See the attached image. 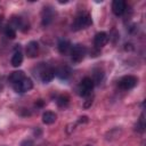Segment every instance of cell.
I'll list each match as a JSON object with an SVG mask.
<instances>
[{
	"instance_id": "obj_1",
	"label": "cell",
	"mask_w": 146,
	"mask_h": 146,
	"mask_svg": "<svg viewBox=\"0 0 146 146\" xmlns=\"http://www.w3.org/2000/svg\"><path fill=\"white\" fill-rule=\"evenodd\" d=\"M92 23L91 16L88 13H80L73 21L72 23V30L73 31H79V30H83L87 29L88 26H90Z\"/></svg>"
},
{
	"instance_id": "obj_2",
	"label": "cell",
	"mask_w": 146,
	"mask_h": 146,
	"mask_svg": "<svg viewBox=\"0 0 146 146\" xmlns=\"http://www.w3.org/2000/svg\"><path fill=\"white\" fill-rule=\"evenodd\" d=\"M94 86H95V83H94V81H92L91 78H84L80 82V84H79V88H78L79 95L80 96H83V97L89 96L91 94L92 89H94Z\"/></svg>"
},
{
	"instance_id": "obj_3",
	"label": "cell",
	"mask_w": 146,
	"mask_h": 146,
	"mask_svg": "<svg viewBox=\"0 0 146 146\" xmlns=\"http://www.w3.org/2000/svg\"><path fill=\"white\" fill-rule=\"evenodd\" d=\"M86 52H87V48L83 44H75L74 47H72L70 54H71V58L74 63H80L84 58Z\"/></svg>"
},
{
	"instance_id": "obj_4",
	"label": "cell",
	"mask_w": 146,
	"mask_h": 146,
	"mask_svg": "<svg viewBox=\"0 0 146 146\" xmlns=\"http://www.w3.org/2000/svg\"><path fill=\"white\" fill-rule=\"evenodd\" d=\"M39 76L41 79L42 82L48 83L50 82L54 76H55V70L50 66H46V65H40L39 66Z\"/></svg>"
},
{
	"instance_id": "obj_5",
	"label": "cell",
	"mask_w": 146,
	"mask_h": 146,
	"mask_svg": "<svg viewBox=\"0 0 146 146\" xmlns=\"http://www.w3.org/2000/svg\"><path fill=\"white\" fill-rule=\"evenodd\" d=\"M137 82H138V79L136 76H133V75H125V76L120 79L117 86L122 90H130V89H132L137 84Z\"/></svg>"
},
{
	"instance_id": "obj_6",
	"label": "cell",
	"mask_w": 146,
	"mask_h": 146,
	"mask_svg": "<svg viewBox=\"0 0 146 146\" xmlns=\"http://www.w3.org/2000/svg\"><path fill=\"white\" fill-rule=\"evenodd\" d=\"M32 87H33L32 80H31L30 78H26V76H25L22 81H19V82H17V83L13 84L14 90H15L16 92H19V94H23V92H26V91L31 90Z\"/></svg>"
},
{
	"instance_id": "obj_7",
	"label": "cell",
	"mask_w": 146,
	"mask_h": 146,
	"mask_svg": "<svg viewBox=\"0 0 146 146\" xmlns=\"http://www.w3.org/2000/svg\"><path fill=\"white\" fill-rule=\"evenodd\" d=\"M54 19V10L51 7H44L41 14V21H42V25L47 26L49 25Z\"/></svg>"
},
{
	"instance_id": "obj_8",
	"label": "cell",
	"mask_w": 146,
	"mask_h": 146,
	"mask_svg": "<svg viewBox=\"0 0 146 146\" xmlns=\"http://www.w3.org/2000/svg\"><path fill=\"white\" fill-rule=\"evenodd\" d=\"M125 7L127 5L123 0H114L112 3V10L116 16H121L125 11Z\"/></svg>"
},
{
	"instance_id": "obj_9",
	"label": "cell",
	"mask_w": 146,
	"mask_h": 146,
	"mask_svg": "<svg viewBox=\"0 0 146 146\" xmlns=\"http://www.w3.org/2000/svg\"><path fill=\"white\" fill-rule=\"evenodd\" d=\"M108 41V34L105 33V32H99L95 35V39H94V43H95V47L96 48H102L104 47Z\"/></svg>"
},
{
	"instance_id": "obj_10",
	"label": "cell",
	"mask_w": 146,
	"mask_h": 146,
	"mask_svg": "<svg viewBox=\"0 0 146 146\" xmlns=\"http://www.w3.org/2000/svg\"><path fill=\"white\" fill-rule=\"evenodd\" d=\"M25 51H26L27 57H30V58L36 57V56H38V52H39V44H38V42H36V41H31V42H29L27 46H26Z\"/></svg>"
},
{
	"instance_id": "obj_11",
	"label": "cell",
	"mask_w": 146,
	"mask_h": 146,
	"mask_svg": "<svg viewBox=\"0 0 146 146\" xmlns=\"http://www.w3.org/2000/svg\"><path fill=\"white\" fill-rule=\"evenodd\" d=\"M22 62H23V54H22V51H21L19 44H16V47H15V52H14V55H13V57H11V65H13L14 67H18V66L22 64Z\"/></svg>"
},
{
	"instance_id": "obj_12",
	"label": "cell",
	"mask_w": 146,
	"mask_h": 146,
	"mask_svg": "<svg viewBox=\"0 0 146 146\" xmlns=\"http://www.w3.org/2000/svg\"><path fill=\"white\" fill-rule=\"evenodd\" d=\"M71 49H72V46L70 43V41L67 40H60L58 42V51L62 54V55H67L71 52Z\"/></svg>"
},
{
	"instance_id": "obj_13",
	"label": "cell",
	"mask_w": 146,
	"mask_h": 146,
	"mask_svg": "<svg viewBox=\"0 0 146 146\" xmlns=\"http://www.w3.org/2000/svg\"><path fill=\"white\" fill-rule=\"evenodd\" d=\"M24 78H25V74H24L23 71H15V72H13V73L9 75L8 80H9V82H11L13 84H15V83L22 81Z\"/></svg>"
},
{
	"instance_id": "obj_14",
	"label": "cell",
	"mask_w": 146,
	"mask_h": 146,
	"mask_svg": "<svg viewBox=\"0 0 146 146\" xmlns=\"http://www.w3.org/2000/svg\"><path fill=\"white\" fill-rule=\"evenodd\" d=\"M55 74L62 79V80H66L70 75H71V70L67 67V66H63V67H59L57 71H55Z\"/></svg>"
},
{
	"instance_id": "obj_15",
	"label": "cell",
	"mask_w": 146,
	"mask_h": 146,
	"mask_svg": "<svg viewBox=\"0 0 146 146\" xmlns=\"http://www.w3.org/2000/svg\"><path fill=\"white\" fill-rule=\"evenodd\" d=\"M56 119H57L56 114H55L54 112H50V111L44 112L43 115H42V121H43V123H46V124H51V123H54V122L56 121Z\"/></svg>"
},
{
	"instance_id": "obj_16",
	"label": "cell",
	"mask_w": 146,
	"mask_h": 146,
	"mask_svg": "<svg viewBox=\"0 0 146 146\" xmlns=\"http://www.w3.org/2000/svg\"><path fill=\"white\" fill-rule=\"evenodd\" d=\"M5 34H6V36L9 38V39H15V36H16V31H15L10 25H8V26H6V29H5Z\"/></svg>"
},
{
	"instance_id": "obj_17",
	"label": "cell",
	"mask_w": 146,
	"mask_h": 146,
	"mask_svg": "<svg viewBox=\"0 0 146 146\" xmlns=\"http://www.w3.org/2000/svg\"><path fill=\"white\" fill-rule=\"evenodd\" d=\"M144 129H145V119H144V114H141L139 121H138L137 124H136V130L139 131V132H143Z\"/></svg>"
},
{
	"instance_id": "obj_18",
	"label": "cell",
	"mask_w": 146,
	"mask_h": 146,
	"mask_svg": "<svg viewBox=\"0 0 146 146\" xmlns=\"http://www.w3.org/2000/svg\"><path fill=\"white\" fill-rule=\"evenodd\" d=\"M103 76H104L103 72H100V71H95V73H94V79H92L94 83H95V82H96V83H100V81L103 80Z\"/></svg>"
},
{
	"instance_id": "obj_19",
	"label": "cell",
	"mask_w": 146,
	"mask_h": 146,
	"mask_svg": "<svg viewBox=\"0 0 146 146\" xmlns=\"http://www.w3.org/2000/svg\"><path fill=\"white\" fill-rule=\"evenodd\" d=\"M67 103H68V97H66V96H60V97H58V99H57L58 106H65Z\"/></svg>"
},
{
	"instance_id": "obj_20",
	"label": "cell",
	"mask_w": 146,
	"mask_h": 146,
	"mask_svg": "<svg viewBox=\"0 0 146 146\" xmlns=\"http://www.w3.org/2000/svg\"><path fill=\"white\" fill-rule=\"evenodd\" d=\"M21 146H34V145H33V141L31 139H25L21 143Z\"/></svg>"
},
{
	"instance_id": "obj_21",
	"label": "cell",
	"mask_w": 146,
	"mask_h": 146,
	"mask_svg": "<svg viewBox=\"0 0 146 146\" xmlns=\"http://www.w3.org/2000/svg\"><path fill=\"white\" fill-rule=\"evenodd\" d=\"M1 25H2V19L0 18V26H1Z\"/></svg>"
},
{
	"instance_id": "obj_22",
	"label": "cell",
	"mask_w": 146,
	"mask_h": 146,
	"mask_svg": "<svg viewBox=\"0 0 146 146\" xmlns=\"http://www.w3.org/2000/svg\"><path fill=\"white\" fill-rule=\"evenodd\" d=\"M86 146H91V145H86Z\"/></svg>"
}]
</instances>
